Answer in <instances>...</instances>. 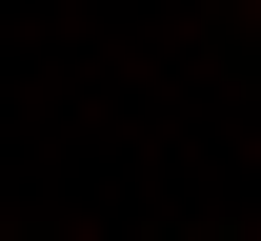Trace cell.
<instances>
[{
	"mask_svg": "<svg viewBox=\"0 0 261 241\" xmlns=\"http://www.w3.org/2000/svg\"><path fill=\"white\" fill-rule=\"evenodd\" d=\"M241 20H261V0H241Z\"/></svg>",
	"mask_w": 261,
	"mask_h": 241,
	"instance_id": "cell-1",
	"label": "cell"
}]
</instances>
